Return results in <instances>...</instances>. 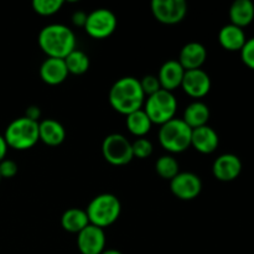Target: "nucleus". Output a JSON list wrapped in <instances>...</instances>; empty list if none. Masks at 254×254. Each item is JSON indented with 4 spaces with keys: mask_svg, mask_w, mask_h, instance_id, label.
<instances>
[{
    "mask_svg": "<svg viewBox=\"0 0 254 254\" xmlns=\"http://www.w3.org/2000/svg\"><path fill=\"white\" fill-rule=\"evenodd\" d=\"M118 20L112 10L99 7L87 14L84 30L92 39L102 40L111 36L117 30Z\"/></svg>",
    "mask_w": 254,
    "mask_h": 254,
    "instance_id": "obj_8",
    "label": "nucleus"
},
{
    "mask_svg": "<svg viewBox=\"0 0 254 254\" xmlns=\"http://www.w3.org/2000/svg\"><path fill=\"white\" fill-rule=\"evenodd\" d=\"M184 74H185V69L179 64V61L169 60V61L164 62L156 77H158L159 82H160L161 89L173 92L176 88H179V87H181Z\"/></svg>",
    "mask_w": 254,
    "mask_h": 254,
    "instance_id": "obj_16",
    "label": "nucleus"
},
{
    "mask_svg": "<svg viewBox=\"0 0 254 254\" xmlns=\"http://www.w3.org/2000/svg\"><path fill=\"white\" fill-rule=\"evenodd\" d=\"M155 171L164 180H173L180 173V166L173 155H163L156 160Z\"/></svg>",
    "mask_w": 254,
    "mask_h": 254,
    "instance_id": "obj_25",
    "label": "nucleus"
},
{
    "mask_svg": "<svg viewBox=\"0 0 254 254\" xmlns=\"http://www.w3.org/2000/svg\"><path fill=\"white\" fill-rule=\"evenodd\" d=\"M0 181H1V175H0Z\"/></svg>",
    "mask_w": 254,
    "mask_h": 254,
    "instance_id": "obj_35",
    "label": "nucleus"
},
{
    "mask_svg": "<svg viewBox=\"0 0 254 254\" xmlns=\"http://www.w3.org/2000/svg\"><path fill=\"white\" fill-rule=\"evenodd\" d=\"M143 109L153 124L163 126L175 118L178 101L173 92L160 89L156 93L146 97Z\"/></svg>",
    "mask_w": 254,
    "mask_h": 254,
    "instance_id": "obj_6",
    "label": "nucleus"
},
{
    "mask_svg": "<svg viewBox=\"0 0 254 254\" xmlns=\"http://www.w3.org/2000/svg\"><path fill=\"white\" fill-rule=\"evenodd\" d=\"M109 104L119 114L128 116L144 107L145 94L135 77H122L109 89Z\"/></svg>",
    "mask_w": 254,
    "mask_h": 254,
    "instance_id": "obj_1",
    "label": "nucleus"
},
{
    "mask_svg": "<svg viewBox=\"0 0 254 254\" xmlns=\"http://www.w3.org/2000/svg\"><path fill=\"white\" fill-rule=\"evenodd\" d=\"M88 225V216H87L86 210H82V208H68L67 211H64L61 217L62 228L69 233L78 235Z\"/></svg>",
    "mask_w": 254,
    "mask_h": 254,
    "instance_id": "obj_22",
    "label": "nucleus"
},
{
    "mask_svg": "<svg viewBox=\"0 0 254 254\" xmlns=\"http://www.w3.org/2000/svg\"><path fill=\"white\" fill-rule=\"evenodd\" d=\"M40 49L47 57L64 60L76 50V35L64 24H50L42 27L37 36Z\"/></svg>",
    "mask_w": 254,
    "mask_h": 254,
    "instance_id": "obj_2",
    "label": "nucleus"
},
{
    "mask_svg": "<svg viewBox=\"0 0 254 254\" xmlns=\"http://www.w3.org/2000/svg\"><path fill=\"white\" fill-rule=\"evenodd\" d=\"M77 247L81 254H102L106 251V233L89 223L77 235Z\"/></svg>",
    "mask_w": 254,
    "mask_h": 254,
    "instance_id": "obj_11",
    "label": "nucleus"
},
{
    "mask_svg": "<svg viewBox=\"0 0 254 254\" xmlns=\"http://www.w3.org/2000/svg\"><path fill=\"white\" fill-rule=\"evenodd\" d=\"M122 205L113 193H101L91 200L86 208L89 223L99 228H107L119 218Z\"/></svg>",
    "mask_w": 254,
    "mask_h": 254,
    "instance_id": "obj_3",
    "label": "nucleus"
},
{
    "mask_svg": "<svg viewBox=\"0 0 254 254\" xmlns=\"http://www.w3.org/2000/svg\"><path fill=\"white\" fill-rule=\"evenodd\" d=\"M131 148H133V155L134 158L138 159H146L153 154L154 146L149 139L144 138H136L135 141L131 143Z\"/></svg>",
    "mask_w": 254,
    "mask_h": 254,
    "instance_id": "obj_27",
    "label": "nucleus"
},
{
    "mask_svg": "<svg viewBox=\"0 0 254 254\" xmlns=\"http://www.w3.org/2000/svg\"><path fill=\"white\" fill-rule=\"evenodd\" d=\"M4 138L9 148L15 150H27L40 141L39 122H34L26 117L14 119L6 127Z\"/></svg>",
    "mask_w": 254,
    "mask_h": 254,
    "instance_id": "obj_5",
    "label": "nucleus"
},
{
    "mask_svg": "<svg viewBox=\"0 0 254 254\" xmlns=\"http://www.w3.org/2000/svg\"><path fill=\"white\" fill-rule=\"evenodd\" d=\"M231 24L243 29L254 19V4L251 0H236L230 7Z\"/></svg>",
    "mask_w": 254,
    "mask_h": 254,
    "instance_id": "obj_21",
    "label": "nucleus"
},
{
    "mask_svg": "<svg viewBox=\"0 0 254 254\" xmlns=\"http://www.w3.org/2000/svg\"><path fill=\"white\" fill-rule=\"evenodd\" d=\"M17 164L14 160H10V159H4L2 161H0V175L1 179H11L14 178L17 174Z\"/></svg>",
    "mask_w": 254,
    "mask_h": 254,
    "instance_id": "obj_30",
    "label": "nucleus"
},
{
    "mask_svg": "<svg viewBox=\"0 0 254 254\" xmlns=\"http://www.w3.org/2000/svg\"><path fill=\"white\" fill-rule=\"evenodd\" d=\"M126 123L128 130L133 135H135L136 138H144L150 131L151 126H153V123H151V121L146 116L145 111L143 108L128 114Z\"/></svg>",
    "mask_w": 254,
    "mask_h": 254,
    "instance_id": "obj_23",
    "label": "nucleus"
},
{
    "mask_svg": "<svg viewBox=\"0 0 254 254\" xmlns=\"http://www.w3.org/2000/svg\"><path fill=\"white\" fill-rule=\"evenodd\" d=\"M25 117L34 122H40V118H41V109L37 106L27 107L26 112H25Z\"/></svg>",
    "mask_w": 254,
    "mask_h": 254,
    "instance_id": "obj_31",
    "label": "nucleus"
},
{
    "mask_svg": "<svg viewBox=\"0 0 254 254\" xmlns=\"http://www.w3.org/2000/svg\"><path fill=\"white\" fill-rule=\"evenodd\" d=\"M220 144L218 134L210 126H203L192 129L191 134V146L201 154H212Z\"/></svg>",
    "mask_w": 254,
    "mask_h": 254,
    "instance_id": "obj_17",
    "label": "nucleus"
},
{
    "mask_svg": "<svg viewBox=\"0 0 254 254\" xmlns=\"http://www.w3.org/2000/svg\"><path fill=\"white\" fill-rule=\"evenodd\" d=\"M7 148H9V146H7L4 135H1V134H0V161L4 160L5 156H6Z\"/></svg>",
    "mask_w": 254,
    "mask_h": 254,
    "instance_id": "obj_33",
    "label": "nucleus"
},
{
    "mask_svg": "<svg viewBox=\"0 0 254 254\" xmlns=\"http://www.w3.org/2000/svg\"><path fill=\"white\" fill-rule=\"evenodd\" d=\"M139 82H140L141 89H143L145 97L151 96V94L156 93V92H159L161 89L158 77L153 76V74H148V76L143 77Z\"/></svg>",
    "mask_w": 254,
    "mask_h": 254,
    "instance_id": "obj_28",
    "label": "nucleus"
},
{
    "mask_svg": "<svg viewBox=\"0 0 254 254\" xmlns=\"http://www.w3.org/2000/svg\"><path fill=\"white\" fill-rule=\"evenodd\" d=\"M64 62H66L68 73L76 74V76L86 73L89 68L88 55L78 49L73 50V51L64 59Z\"/></svg>",
    "mask_w": 254,
    "mask_h": 254,
    "instance_id": "obj_24",
    "label": "nucleus"
},
{
    "mask_svg": "<svg viewBox=\"0 0 254 254\" xmlns=\"http://www.w3.org/2000/svg\"><path fill=\"white\" fill-rule=\"evenodd\" d=\"M247 37L241 27L233 24H227L218 32V42L227 51H241L245 46Z\"/></svg>",
    "mask_w": 254,
    "mask_h": 254,
    "instance_id": "obj_19",
    "label": "nucleus"
},
{
    "mask_svg": "<svg viewBox=\"0 0 254 254\" xmlns=\"http://www.w3.org/2000/svg\"><path fill=\"white\" fill-rule=\"evenodd\" d=\"M64 4V0H34L32 9L41 16H51L57 14Z\"/></svg>",
    "mask_w": 254,
    "mask_h": 254,
    "instance_id": "obj_26",
    "label": "nucleus"
},
{
    "mask_svg": "<svg viewBox=\"0 0 254 254\" xmlns=\"http://www.w3.org/2000/svg\"><path fill=\"white\" fill-rule=\"evenodd\" d=\"M241 171H242V161L235 154H222L213 161V176L222 183L236 180L240 176Z\"/></svg>",
    "mask_w": 254,
    "mask_h": 254,
    "instance_id": "obj_13",
    "label": "nucleus"
},
{
    "mask_svg": "<svg viewBox=\"0 0 254 254\" xmlns=\"http://www.w3.org/2000/svg\"><path fill=\"white\" fill-rule=\"evenodd\" d=\"M150 7L154 17L164 25L179 24L188 14L185 0H153Z\"/></svg>",
    "mask_w": 254,
    "mask_h": 254,
    "instance_id": "obj_9",
    "label": "nucleus"
},
{
    "mask_svg": "<svg viewBox=\"0 0 254 254\" xmlns=\"http://www.w3.org/2000/svg\"><path fill=\"white\" fill-rule=\"evenodd\" d=\"M241 59L246 66L254 69V37L247 39L245 46L241 50Z\"/></svg>",
    "mask_w": 254,
    "mask_h": 254,
    "instance_id": "obj_29",
    "label": "nucleus"
},
{
    "mask_svg": "<svg viewBox=\"0 0 254 254\" xmlns=\"http://www.w3.org/2000/svg\"><path fill=\"white\" fill-rule=\"evenodd\" d=\"M170 190L175 197L183 201L195 200L202 190V181L196 174L184 171L170 180Z\"/></svg>",
    "mask_w": 254,
    "mask_h": 254,
    "instance_id": "obj_10",
    "label": "nucleus"
},
{
    "mask_svg": "<svg viewBox=\"0 0 254 254\" xmlns=\"http://www.w3.org/2000/svg\"><path fill=\"white\" fill-rule=\"evenodd\" d=\"M40 141L49 146H59L66 139V130L60 122L55 119H44L39 122Z\"/></svg>",
    "mask_w": 254,
    "mask_h": 254,
    "instance_id": "obj_18",
    "label": "nucleus"
},
{
    "mask_svg": "<svg viewBox=\"0 0 254 254\" xmlns=\"http://www.w3.org/2000/svg\"><path fill=\"white\" fill-rule=\"evenodd\" d=\"M87 20V14L84 11H74L72 15V22H73L76 26L84 27Z\"/></svg>",
    "mask_w": 254,
    "mask_h": 254,
    "instance_id": "obj_32",
    "label": "nucleus"
},
{
    "mask_svg": "<svg viewBox=\"0 0 254 254\" xmlns=\"http://www.w3.org/2000/svg\"><path fill=\"white\" fill-rule=\"evenodd\" d=\"M102 254H123V253L119 252V251L117 250H106Z\"/></svg>",
    "mask_w": 254,
    "mask_h": 254,
    "instance_id": "obj_34",
    "label": "nucleus"
},
{
    "mask_svg": "<svg viewBox=\"0 0 254 254\" xmlns=\"http://www.w3.org/2000/svg\"><path fill=\"white\" fill-rule=\"evenodd\" d=\"M192 129L183 121V118H174L160 126L159 143L171 154H180L191 146Z\"/></svg>",
    "mask_w": 254,
    "mask_h": 254,
    "instance_id": "obj_4",
    "label": "nucleus"
},
{
    "mask_svg": "<svg viewBox=\"0 0 254 254\" xmlns=\"http://www.w3.org/2000/svg\"><path fill=\"white\" fill-rule=\"evenodd\" d=\"M210 116V108H208L207 104L201 101H195L186 107V109L184 111L183 121L191 129H196L200 128V127L207 126Z\"/></svg>",
    "mask_w": 254,
    "mask_h": 254,
    "instance_id": "obj_20",
    "label": "nucleus"
},
{
    "mask_svg": "<svg viewBox=\"0 0 254 254\" xmlns=\"http://www.w3.org/2000/svg\"><path fill=\"white\" fill-rule=\"evenodd\" d=\"M102 154L107 163L114 166H124L134 159L131 143L119 133L109 134L102 143Z\"/></svg>",
    "mask_w": 254,
    "mask_h": 254,
    "instance_id": "obj_7",
    "label": "nucleus"
},
{
    "mask_svg": "<svg viewBox=\"0 0 254 254\" xmlns=\"http://www.w3.org/2000/svg\"><path fill=\"white\" fill-rule=\"evenodd\" d=\"M181 88L192 98H203L211 89V78L202 68L185 71Z\"/></svg>",
    "mask_w": 254,
    "mask_h": 254,
    "instance_id": "obj_12",
    "label": "nucleus"
},
{
    "mask_svg": "<svg viewBox=\"0 0 254 254\" xmlns=\"http://www.w3.org/2000/svg\"><path fill=\"white\" fill-rule=\"evenodd\" d=\"M207 60V50L200 42H189L181 49L179 55V64L185 71L198 69Z\"/></svg>",
    "mask_w": 254,
    "mask_h": 254,
    "instance_id": "obj_15",
    "label": "nucleus"
},
{
    "mask_svg": "<svg viewBox=\"0 0 254 254\" xmlns=\"http://www.w3.org/2000/svg\"><path fill=\"white\" fill-rule=\"evenodd\" d=\"M66 62L62 59L47 57L40 66V77L42 81L50 86H57L64 83L68 77Z\"/></svg>",
    "mask_w": 254,
    "mask_h": 254,
    "instance_id": "obj_14",
    "label": "nucleus"
}]
</instances>
